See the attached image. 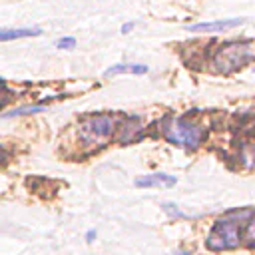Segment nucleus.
<instances>
[{
    "label": "nucleus",
    "instance_id": "obj_11",
    "mask_svg": "<svg viewBox=\"0 0 255 255\" xmlns=\"http://www.w3.org/2000/svg\"><path fill=\"white\" fill-rule=\"evenodd\" d=\"M4 102H6V96H2V88H0V108L4 106Z\"/></svg>",
    "mask_w": 255,
    "mask_h": 255
},
{
    "label": "nucleus",
    "instance_id": "obj_3",
    "mask_svg": "<svg viewBox=\"0 0 255 255\" xmlns=\"http://www.w3.org/2000/svg\"><path fill=\"white\" fill-rule=\"evenodd\" d=\"M116 116L112 114H96L86 118L80 124V137L86 145H106V141L116 131Z\"/></svg>",
    "mask_w": 255,
    "mask_h": 255
},
{
    "label": "nucleus",
    "instance_id": "obj_6",
    "mask_svg": "<svg viewBox=\"0 0 255 255\" xmlns=\"http://www.w3.org/2000/svg\"><path fill=\"white\" fill-rule=\"evenodd\" d=\"M175 185V177L167 173H149L135 179V187H171Z\"/></svg>",
    "mask_w": 255,
    "mask_h": 255
},
{
    "label": "nucleus",
    "instance_id": "obj_4",
    "mask_svg": "<svg viewBox=\"0 0 255 255\" xmlns=\"http://www.w3.org/2000/svg\"><path fill=\"white\" fill-rule=\"evenodd\" d=\"M253 60V48H251V42L247 40L245 44H227V46H221L213 58V64H215V70L217 72H223V74H229L245 64H249Z\"/></svg>",
    "mask_w": 255,
    "mask_h": 255
},
{
    "label": "nucleus",
    "instance_id": "obj_8",
    "mask_svg": "<svg viewBox=\"0 0 255 255\" xmlns=\"http://www.w3.org/2000/svg\"><path fill=\"white\" fill-rule=\"evenodd\" d=\"M147 72V66L143 64H118V66H112L104 72L106 78L110 76H118V74H145Z\"/></svg>",
    "mask_w": 255,
    "mask_h": 255
},
{
    "label": "nucleus",
    "instance_id": "obj_9",
    "mask_svg": "<svg viewBox=\"0 0 255 255\" xmlns=\"http://www.w3.org/2000/svg\"><path fill=\"white\" fill-rule=\"evenodd\" d=\"M56 48H60V50H72V48H76V38H60L56 42Z\"/></svg>",
    "mask_w": 255,
    "mask_h": 255
},
{
    "label": "nucleus",
    "instance_id": "obj_1",
    "mask_svg": "<svg viewBox=\"0 0 255 255\" xmlns=\"http://www.w3.org/2000/svg\"><path fill=\"white\" fill-rule=\"evenodd\" d=\"M253 223V209L247 207L243 211H231L225 217L217 219L207 235V249L211 251H229L237 249L243 243V229Z\"/></svg>",
    "mask_w": 255,
    "mask_h": 255
},
{
    "label": "nucleus",
    "instance_id": "obj_12",
    "mask_svg": "<svg viewBox=\"0 0 255 255\" xmlns=\"http://www.w3.org/2000/svg\"><path fill=\"white\" fill-rule=\"evenodd\" d=\"M94 235H96V231H88V241H92Z\"/></svg>",
    "mask_w": 255,
    "mask_h": 255
},
{
    "label": "nucleus",
    "instance_id": "obj_7",
    "mask_svg": "<svg viewBox=\"0 0 255 255\" xmlns=\"http://www.w3.org/2000/svg\"><path fill=\"white\" fill-rule=\"evenodd\" d=\"M40 28H0V42H10V40H20V38H30V36H40Z\"/></svg>",
    "mask_w": 255,
    "mask_h": 255
},
{
    "label": "nucleus",
    "instance_id": "obj_10",
    "mask_svg": "<svg viewBox=\"0 0 255 255\" xmlns=\"http://www.w3.org/2000/svg\"><path fill=\"white\" fill-rule=\"evenodd\" d=\"M131 28H133V24H131V22H129V24H124V26H122V32H124V34H128Z\"/></svg>",
    "mask_w": 255,
    "mask_h": 255
},
{
    "label": "nucleus",
    "instance_id": "obj_2",
    "mask_svg": "<svg viewBox=\"0 0 255 255\" xmlns=\"http://www.w3.org/2000/svg\"><path fill=\"white\" fill-rule=\"evenodd\" d=\"M163 137L173 145H179V147H185V149H195V147L201 145V141L205 137V131L193 120L173 118V120H167L163 124Z\"/></svg>",
    "mask_w": 255,
    "mask_h": 255
},
{
    "label": "nucleus",
    "instance_id": "obj_5",
    "mask_svg": "<svg viewBox=\"0 0 255 255\" xmlns=\"http://www.w3.org/2000/svg\"><path fill=\"white\" fill-rule=\"evenodd\" d=\"M243 24L241 18H233V20H217V22H201V24H193L187 26V32H223L229 28H235Z\"/></svg>",
    "mask_w": 255,
    "mask_h": 255
}]
</instances>
